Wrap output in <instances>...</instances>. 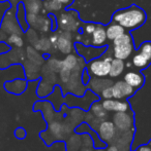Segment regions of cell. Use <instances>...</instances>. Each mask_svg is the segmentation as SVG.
Wrapping results in <instances>:
<instances>
[{
  "instance_id": "6da1fadb",
  "label": "cell",
  "mask_w": 151,
  "mask_h": 151,
  "mask_svg": "<svg viewBox=\"0 0 151 151\" xmlns=\"http://www.w3.org/2000/svg\"><path fill=\"white\" fill-rule=\"evenodd\" d=\"M147 21V14L140 6H131L117 10L112 16V22L121 25L125 30H133L142 27Z\"/></svg>"
},
{
  "instance_id": "7a4b0ae2",
  "label": "cell",
  "mask_w": 151,
  "mask_h": 151,
  "mask_svg": "<svg viewBox=\"0 0 151 151\" xmlns=\"http://www.w3.org/2000/svg\"><path fill=\"white\" fill-rule=\"evenodd\" d=\"M135 52V43L131 33L122 34L113 40V56L115 59L126 60Z\"/></svg>"
},
{
  "instance_id": "3957f363",
  "label": "cell",
  "mask_w": 151,
  "mask_h": 151,
  "mask_svg": "<svg viewBox=\"0 0 151 151\" xmlns=\"http://www.w3.org/2000/svg\"><path fill=\"white\" fill-rule=\"evenodd\" d=\"M112 58H97L94 60H91L87 66V71L90 75L94 77H106L109 75L110 66H111Z\"/></svg>"
},
{
  "instance_id": "277c9868",
  "label": "cell",
  "mask_w": 151,
  "mask_h": 151,
  "mask_svg": "<svg viewBox=\"0 0 151 151\" xmlns=\"http://www.w3.org/2000/svg\"><path fill=\"white\" fill-rule=\"evenodd\" d=\"M151 64V41H144L133 56V65L138 69H146Z\"/></svg>"
},
{
  "instance_id": "5b68a950",
  "label": "cell",
  "mask_w": 151,
  "mask_h": 151,
  "mask_svg": "<svg viewBox=\"0 0 151 151\" xmlns=\"http://www.w3.org/2000/svg\"><path fill=\"white\" fill-rule=\"evenodd\" d=\"M98 137L106 143H111L117 137V129L111 120H101L96 127Z\"/></svg>"
},
{
  "instance_id": "8992f818",
  "label": "cell",
  "mask_w": 151,
  "mask_h": 151,
  "mask_svg": "<svg viewBox=\"0 0 151 151\" xmlns=\"http://www.w3.org/2000/svg\"><path fill=\"white\" fill-rule=\"evenodd\" d=\"M113 123L119 133L133 129V118L129 112H115L113 115Z\"/></svg>"
},
{
  "instance_id": "52a82bcc",
  "label": "cell",
  "mask_w": 151,
  "mask_h": 151,
  "mask_svg": "<svg viewBox=\"0 0 151 151\" xmlns=\"http://www.w3.org/2000/svg\"><path fill=\"white\" fill-rule=\"evenodd\" d=\"M112 91H113L114 99L125 100L131 97L135 93L136 90L131 88L128 83H126L124 80H119L112 86Z\"/></svg>"
},
{
  "instance_id": "ba28073f",
  "label": "cell",
  "mask_w": 151,
  "mask_h": 151,
  "mask_svg": "<svg viewBox=\"0 0 151 151\" xmlns=\"http://www.w3.org/2000/svg\"><path fill=\"white\" fill-rule=\"evenodd\" d=\"M101 105L107 112H127L131 110L129 103L123 100L107 99L101 102Z\"/></svg>"
},
{
  "instance_id": "9c48e42d",
  "label": "cell",
  "mask_w": 151,
  "mask_h": 151,
  "mask_svg": "<svg viewBox=\"0 0 151 151\" xmlns=\"http://www.w3.org/2000/svg\"><path fill=\"white\" fill-rule=\"evenodd\" d=\"M123 80L135 90H139L145 82V77L138 71H128L127 73H125Z\"/></svg>"
},
{
  "instance_id": "30bf717a",
  "label": "cell",
  "mask_w": 151,
  "mask_h": 151,
  "mask_svg": "<svg viewBox=\"0 0 151 151\" xmlns=\"http://www.w3.org/2000/svg\"><path fill=\"white\" fill-rule=\"evenodd\" d=\"M92 36V45L94 47H103L106 46L107 43V34H106V28L101 25H96L95 30L91 34Z\"/></svg>"
},
{
  "instance_id": "8fae6325",
  "label": "cell",
  "mask_w": 151,
  "mask_h": 151,
  "mask_svg": "<svg viewBox=\"0 0 151 151\" xmlns=\"http://www.w3.org/2000/svg\"><path fill=\"white\" fill-rule=\"evenodd\" d=\"M27 88V81L24 79H16L4 83V88L7 93L12 95H21Z\"/></svg>"
},
{
  "instance_id": "7c38bea8",
  "label": "cell",
  "mask_w": 151,
  "mask_h": 151,
  "mask_svg": "<svg viewBox=\"0 0 151 151\" xmlns=\"http://www.w3.org/2000/svg\"><path fill=\"white\" fill-rule=\"evenodd\" d=\"M133 129H131V131L121 133L122 135L116 137V139H115V141H116L115 145L119 148L120 151H128L129 144L131 143V139H133Z\"/></svg>"
},
{
  "instance_id": "4fadbf2b",
  "label": "cell",
  "mask_w": 151,
  "mask_h": 151,
  "mask_svg": "<svg viewBox=\"0 0 151 151\" xmlns=\"http://www.w3.org/2000/svg\"><path fill=\"white\" fill-rule=\"evenodd\" d=\"M125 33V29L123 28L121 25L117 24L115 22H111L107 27H106V34H107V38L110 41H113L119 36Z\"/></svg>"
},
{
  "instance_id": "5bb4252c",
  "label": "cell",
  "mask_w": 151,
  "mask_h": 151,
  "mask_svg": "<svg viewBox=\"0 0 151 151\" xmlns=\"http://www.w3.org/2000/svg\"><path fill=\"white\" fill-rule=\"evenodd\" d=\"M125 68V64L124 61L120 60V59H112L111 61V66H110V72H109V76L112 78L118 77L119 75L123 73Z\"/></svg>"
},
{
  "instance_id": "9a60e30c",
  "label": "cell",
  "mask_w": 151,
  "mask_h": 151,
  "mask_svg": "<svg viewBox=\"0 0 151 151\" xmlns=\"http://www.w3.org/2000/svg\"><path fill=\"white\" fill-rule=\"evenodd\" d=\"M90 112L92 113V115L94 117L98 118V119H105L108 115V112L105 110V108L103 107L101 103H94L91 106Z\"/></svg>"
},
{
  "instance_id": "2e32d148",
  "label": "cell",
  "mask_w": 151,
  "mask_h": 151,
  "mask_svg": "<svg viewBox=\"0 0 151 151\" xmlns=\"http://www.w3.org/2000/svg\"><path fill=\"white\" fill-rule=\"evenodd\" d=\"M49 132L52 134L54 137H59L61 135V132H62V127L59 122L57 121H53L50 123V127H49Z\"/></svg>"
},
{
  "instance_id": "e0dca14e",
  "label": "cell",
  "mask_w": 151,
  "mask_h": 151,
  "mask_svg": "<svg viewBox=\"0 0 151 151\" xmlns=\"http://www.w3.org/2000/svg\"><path fill=\"white\" fill-rule=\"evenodd\" d=\"M77 64V60L74 56H69L62 63V68L63 69H66V70H73L75 68Z\"/></svg>"
},
{
  "instance_id": "ac0fdd59",
  "label": "cell",
  "mask_w": 151,
  "mask_h": 151,
  "mask_svg": "<svg viewBox=\"0 0 151 151\" xmlns=\"http://www.w3.org/2000/svg\"><path fill=\"white\" fill-rule=\"evenodd\" d=\"M14 134H15V137H16L17 139H19V140L25 139V138H26V136H27L26 131H25V129H24V127H17V129H15Z\"/></svg>"
},
{
  "instance_id": "d6986e66",
  "label": "cell",
  "mask_w": 151,
  "mask_h": 151,
  "mask_svg": "<svg viewBox=\"0 0 151 151\" xmlns=\"http://www.w3.org/2000/svg\"><path fill=\"white\" fill-rule=\"evenodd\" d=\"M8 42L16 46H22L23 44V40L22 38L20 37L19 35H16V34H12L9 38H8Z\"/></svg>"
},
{
  "instance_id": "ffe728a7",
  "label": "cell",
  "mask_w": 151,
  "mask_h": 151,
  "mask_svg": "<svg viewBox=\"0 0 151 151\" xmlns=\"http://www.w3.org/2000/svg\"><path fill=\"white\" fill-rule=\"evenodd\" d=\"M101 98H104L105 100L107 99H113V91H112V86H107L106 88H104L101 93Z\"/></svg>"
},
{
  "instance_id": "44dd1931",
  "label": "cell",
  "mask_w": 151,
  "mask_h": 151,
  "mask_svg": "<svg viewBox=\"0 0 151 151\" xmlns=\"http://www.w3.org/2000/svg\"><path fill=\"white\" fill-rule=\"evenodd\" d=\"M95 28H96V25L92 24V23H88V24L85 26V31H86V33H88L91 35L92 32L95 30Z\"/></svg>"
},
{
  "instance_id": "7402d4cb",
  "label": "cell",
  "mask_w": 151,
  "mask_h": 151,
  "mask_svg": "<svg viewBox=\"0 0 151 151\" xmlns=\"http://www.w3.org/2000/svg\"><path fill=\"white\" fill-rule=\"evenodd\" d=\"M137 151H151V147L149 145H142L138 148Z\"/></svg>"
},
{
  "instance_id": "603a6c76",
  "label": "cell",
  "mask_w": 151,
  "mask_h": 151,
  "mask_svg": "<svg viewBox=\"0 0 151 151\" xmlns=\"http://www.w3.org/2000/svg\"><path fill=\"white\" fill-rule=\"evenodd\" d=\"M106 151H120V150H119V148L117 147L115 144H113V145H110L109 147L107 148V150H106Z\"/></svg>"
},
{
  "instance_id": "cb8c5ba5",
  "label": "cell",
  "mask_w": 151,
  "mask_h": 151,
  "mask_svg": "<svg viewBox=\"0 0 151 151\" xmlns=\"http://www.w3.org/2000/svg\"><path fill=\"white\" fill-rule=\"evenodd\" d=\"M56 1L60 2V3H69V0H56Z\"/></svg>"
},
{
  "instance_id": "d4e9b609",
  "label": "cell",
  "mask_w": 151,
  "mask_h": 151,
  "mask_svg": "<svg viewBox=\"0 0 151 151\" xmlns=\"http://www.w3.org/2000/svg\"><path fill=\"white\" fill-rule=\"evenodd\" d=\"M148 145H149L150 147H151V140H150V142H149V144H148Z\"/></svg>"
}]
</instances>
